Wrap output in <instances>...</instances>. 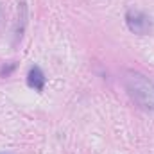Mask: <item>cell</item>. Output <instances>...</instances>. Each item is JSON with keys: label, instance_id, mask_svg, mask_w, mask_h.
<instances>
[{"label": "cell", "instance_id": "1", "mask_svg": "<svg viewBox=\"0 0 154 154\" xmlns=\"http://www.w3.org/2000/svg\"><path fill=\"white\" fill-rule=\"evenodd\" d=\"M124 86L129 97L147 111H154V82L136 70H124Z\"/></svg>", "mask_w": 154, "mask_h": 154}, {"label": "cell", "instance_id": "2", "mask_svg": "<svg viewBox=\"0 0 154 154\" xmlns=\"http://www.w3.org/2000/svg\"><path fill=\"white\" fill-rule=\"evenodd\" d=\"M125 23H127V29L133 34H138V36H145L152 29L151 18L143 11H140V9H127V13H125Z\"/></svg>", "mask_w": 154, "mask_h": 154}, {"label": "cell", "instance_id": "3", "mask_svg": "<svg viewBox=\"0 0 154 154\" xmlns=\"http://www.w3.org/2000/svg\"><path fill=\"white\" fill-rule=\"evenodd\" d=\"M27 84L29 88L36 90V91H43L45 90V84H47V77L43 74V70L39 66H32L27 74Z\"/></svg>", "mask_w": 154, "mask_h": 154}, {"label": "cell", "instance_id": "4", "mask_svg": "<svg viewBox=\"0 0 154 154\" xmlns=\"http://www.w3.org/2000/svg\"><path fill=\"white\" fill-rule=\"evenodd\" d=\"M25 23H27V5H25V2H20L18 4V22H16V29H14V38H16V41L22 39Z\"/></svg>", "mask_w": 154, "mask_h": 154}, {"label": "cell", "instance_id": "5", "mask_svg": "<svg viewBox=\"0 0 154 154\" xmlns=\"http://www.w3.org/2000/svg\"><path fill=\"white\" fill-rule=\"evenodd\" d=\"M16 68V65L14 63H9V65H4L2 68H0V77H9L13 74V70Z\"/></svg>", "mask_w": 154, "mask_h": 154}]
</instances>
